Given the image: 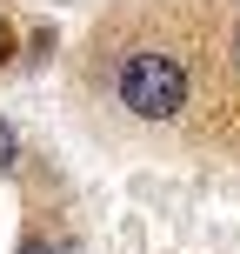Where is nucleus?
Here are the masks:
<instances>
[{"instance_id":"7ed1b4c3","label":"nucleus","mask_w":240,"mask_h":254,"mask_svg":"<svg viewBox=\"0 0 240 254\" xmlns=\"http://www.w3.org/2000/svg\"><path fill=\"white\" fill-rule=\"evenodd\" d=\"M234 61H240V47H234Z\"/></svg>"},{"instance_id":"f03ea898","label":"nucleus","mask_w":240,"mask_h":254,"mask_svg":"<svg viewBox=\"0 0 240 254\" xmlns=\"http://www.w3.org/2000/svg\"><path fill=\"white\" fill-rule=\"evenodd\" d=\"M13 161H20V140H13V127L0 121V167H13Z\"/></svg>"},{"instance_id":"f257e3e1","label":"nucleus","mask_w":240,"mask_h":254,"mask_svg":"<svg viewBox=\"0 0 240 254\" xmlns=\"http://www.w3.org/2000/svg\"><path fill=\"white\" fill-rule=\"evenodd\" d=\"M114 94L120 107H134L140 121H174L180 107H187V67L174 61V54H127L120 74H114Z\"/></svg>"}]
</instances>
